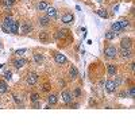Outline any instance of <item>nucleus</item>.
I'll return each mask as SVG.
<instances>
[{
    "mask_svg": "<svg viewBox=\"0 0 135 135\" xmlns=\"http://www.w3.org/2000/svg\"><path fill=\"white\" fill-rule=\"evenodd\" d=\"M118 49L115 46H112V45H109V46H107L105 49H104V55L107 58H109V60H112V58H115L116 55H118Z\"/></svg>",
    "mask_w": 135,
    "mask_h": 135,
    "instance_id": "f257e3e1",
    "label": "nucleus"
},
{
    "mask_svg": "<svg viewBox=\"0 0 135 135\" xmlns=\"http://www.w3.org/2000/svg\"><path fill=\"white\" fill-rule=\"evenodd\" d=\"M12 22H14V19L11 16H5L4 18V22H3V25H2V28H3L4 33H8V30H10V27L12 25Z\"/></svg>",
    "mask_w": 135,
    "mask_h": 135,
    "instance_id": "f03ea898",
    "label": "nucleus"
},
{
    "mask_svg": "<svg viewBox=\"0 0 135 135\" xmlns=\"http://www.w3.org/2000/svg\"><path fill=\"white\" fill-rule=\"evenodd\" d=\"M61 20H62V23H65V25H69V23L74 22V15H73V14H70V12H66V14H63V15H62Z\"/></svg>",
    "mask_w": 135,
    "mask_h": 135,
    "instance_id": "7ed1b4c3",
    "label": "nucleus"
},
{
    "mask_svg": "<svg viewBox=\"0 0 135 135\" xmlns=\"http://www.w3.org/2000/svg\"><path fill=\"white\" fill-rule=\"evenodd\" d=\"M54 60H55V62H57L58 65H63V63L68 62V58L63 54H61V53H55L54 54Z\"/></svg>",
    "mask_w": 135,
    "mask_h": 135,
    "instance_id": "20e7f679",
    "label": "nucleus"
},
{
    "mask_svg": "<svg viewBox=\"0 0 135 135\" xmlns=\"http://www.w3.org/2000/svg\"><path fill=\"white\" fill-rule=\"evenodd\" d=\"M26 81H27V84L28 85H35L37 84V81H38V74L37 73H28L27 74V78H26Z\"/></svg>",
    "mask_w": 135,
    "mask_h": 135,
    "instance_id": "39448f33",
    "label": "nucleus"
},
{
    "mask_svg": "<svg viewBox=\"0 0 135 135\" xmlns=\"http://www.w3.org/2000/svg\"><path fill=\"white\" fill-rule=\"evenodd\" d=\"M105 91L109 92V93H112L116 91V84L112 81V80H107L105 81Z\"/></svg>",
    "mask_w": 135,
    "mask_h": 135,
    "instance_id": "423d86ee",
    "label": "nucleus"
},
{
    "mask_svg": "<svg viewBox=\"0 0 135 135\" xmlns=\"http://www.w3.org/2000/svg\"><path fill=\"white\" fill-rule=\"evenodd\" d=\"M72 100H73L72 93L68 92V91L62 92V101H63V103H66V104H70V103H72Z\"/></svg>",
    "mask_w": 135,
    "mask_h": 135,
    "instance_id": "0eeeda50",
    "label": "nucleus"
},
{
    "mask_svg": "<svg viewBox=\"0 0 135 135\" xmlns=\"http://www.w3.org/2000/svg\"><path fill=\"white\" fill-rule=\"evenodd\" d=\"M19 27H20L19 22L14 20L12 25H11V27H10V30H8V33H11V34H19Z\"/></svg>",
    "mask_w": 135,
    "mask_h": 135,
    "instance_id": "6e6552de",
    "label": "nucleus"
},
{
    "mask_svg": "<svg viewBox=\"0 0 135 135\" xmlns=\"http://www.w3.org/2000/svg\"><path fill=\"white\" fill-rule=\"evenodd\" d=\"M132 45V39L131 38H123L120 41V47H123V49H130Z\"/></svg>",
    "mask_w": 135,
    "mask_h": 135,
    "instance_id": "1a4fd4ad",
    "label": "nucleus"
},
{
    "mask_svg": "<svg viewBox=\"0 0 135 135\" xmlns=\"http://www.w3.org/2000/svg\"><path fill=\"white\" fill-rule=\"evenodd\" d=\"M46 16L47 18H57V10L54 8V7H47L46 8Z\"/></svg>",
    "mask_w": 135,
    "mask_h": 135,
    "instance_id": "9d476101",
    "label": "nucleus"
},
{
    "mask_svg": "<svg viewBox=\"0 0 135 135\" xmlns=\"http://www.w3.org/2000/svg\"><path fill=\"white\" fill-rule=\"evenodd\" d=\"M27 63V61L26 60H23V58H16V60H14V66L16 68V69H20V68H23Z\"/></svg>",
    "mask_w": 135,
    "mask_h": 135,
    "instance_id": "9b49d317",
    "label": "nucleus"
},
{
    "mask_svg": "<svg viewBox=\"0 0 135 135\" xmlns=\"http://www.w3.org/2000/svg\"><path fill=\"white\" fill-rule=\"evenodd\" d=\"M118 54H120V57H122V58H130L132 53H131V50H130V49H123V47H122L120 51H118Z\"/></svg>",
    "mask_w": 135,
    "mask_h": 135,
    "instance_id": "f8f14e48",
    "label": "nucleus"
},
{
    "mask_svg": "<svg viewBox=\"0 0 135 135\" xmlns=\"http://www.w3.org/2000/svg\"><path fill=\"white\" fill-rule=\"evenodd\" d=\"M111 30H112L116 35H118L119 33H120V31H123V30H122V27H120V25H119V22H114V23H112V26H111Z\"/></svg>",
    "mask_w": 135,
    "mask_h": 135,
    "instance_id": "ddd939ff",
    "label": "nucleus"
},
{
    "mask_svg": "<svg viewBox=\"0 0 135 135\" xmlns=\"http://www.w3.org/2000/svg\"><path fill=\"white\" fill-rule=\"evenodd\" d=\"M38 20H39V25L43 26V27H46V26L50 25V18H47V16H41Z\"/></svg>",
    "mask_w": 135,
    "mask_h": 135,
    "instance_id": "4468645a",
    "label": "nucleus"
},
{
    "mask_svg": "<svg viewBox=\"0 0 135 135\" xmlns=\"http://www.w3.org/2000/svg\"><path fill=\"white\" fill-rule=\"evenodd\" d=\"M77 76H78V70H77V68L72 66V68L69 69V77L72 78V80H74V78H77Z\"/></svg>",
    "mask_w": 135,
    "mask_h": 135,
    "instance_id": "2eb2a0df",
    "label": "nucleus"
},
{
    "mask_svg": "<svg viewBox=\"0 0 135 135\" xmlns=\"http://www.w3.org/2000/svg\"><path fill=\"white\" fill-rule=\"evenodd\" d=\"M116 65H108L107 66V73L108 76H116Z\"/></svg>",
    "mask_w": 135,
    "mask_h": 135,
    "instance_id": "dca6fc26",
    "label": "nucleus"
},
{
    "mask_svg": "<svg viewBox=\"0 0 135 135\" xmlns=\"http://www.w3.org/2000/svg\"><path fill=\"white\" fill-rule=\"evenodd\" d=\"M31 30H33V27H31L30 23H23L22 25V33L23 34H28Z\"/></svg>",
    "mask_w": 135,
    "mask_h": 135,
    "instance_id": "f3484780",
    "label": "nucleus"
},
{
    "mask_svg": "<svg viewBox=\"0 0 135 135\" xmlns=\"http://www.w3.org/2000/svg\"><path fill=\"white\" fill-rule=\"evenodd\" d=\"M119 25H120L122 30H126L127 27L130 26V20H128V19H126V18H123V19H120V20H119Z\"/></svg>",
    "mask_w": 135,
    "mask_h": 135,
    "instance_id": "a211bd4d",
    "label": "nucleus"
},
{
    "mask_svg": "<svg viewBox=\"0 0 135 135\" xmlns=\"http://www.w3.org/2000/svg\"><path fill=\"white\" fill-rule=\"evenodd\" d=\"M66 35H68L66 30H58L57 34H55V38L57 39H63V38H66Z\"/></svg>",
    "mask_w": 135,
    "mask_h": 135,
    "instance_id": "6ab92c4d",
    "label": "nucleus"
},
{
    "mask_svg": "<svg viewBox=\"0 0 135 135\" xmlns=\"http://www.w3.org/2000/svg\"><path fill=\"white\" fill-rule=\"evenodd\" d=\"M34 61H35L37 65H41V63L43 62V55L39 54V53H35L34 54Z\"/></svg>",
    "mask_w": 135,
    "mask_h": 135,
    "instance_id": "aec40b11",
    "label": "nucleus"
},
{
    "mask_svg": "<svg viewBox=\"0 0 135 135\" xmlns=\"http://www.w3.org/2000/svg\"><path fill=\"white\" fill-rule=\"evenodd\" d=\"M104 37H105V39H107V41H112V39H114V38L116 37V34L114 33L112 30H109V31H105Z\"/></svg>",
    "mask_w": 135,
    "mask_h": 135,
    "instance_id": "412c9836",
    "label": "nucleus"
},
{
    "mask_svg": "<svg viewBox=\"0 0 135 135\" xmlns=\"http://www.w3.org/2000/svg\"><path fill=\"white\" fill-rule=\"evenodd\" d=\"M47 7H49V4H47L46 2H39L38 3V10L39 11H46Z\"/></svg>",
    "mask_w": 135,
    "mask_h": 135,
    "instance_id": "4be33fe9",
    "label": "nucleus"
},
{
    "mask_svg": "<svg viewBox=\"0 0 135 135\" xmlns=\"http://www.w3.org/2000/svg\"><path fill=\"white\" fill-rule=\"evenodd\" d=\"M96 14L99 15L100 18H103V19H107L108 18V12L105 10H99V11H96Z\"/></svg>",
    "mask_w": 135,
    "mask_h": 135,
    "instance_id": "5701e85b",
    "label": "nucleus"
},
{
    "mask_svg": "<svg viewBox=\"0 0 135 135\" xmlns=\"http://www.w3.org/2000/svg\"><path fill=\"white\" fill-rule=\"evenodd\" d=\"M57 96H55V95H50V96L49 97H47V103H49V104H55V103H57Z\"/></svg>",
    "mask_w": 135,
    "mask_h": 135,
    "instance_id": "b1692460",
    "label": "nucleus"
},
{
    "mask_svg": "<svg viewBox=\"0 0 135 135\" xmlns=\"http://www.w3.org/2000/svg\"><path fill=\"white\" fill-rule=\"evenodd\" d=\"M8 86H7V83L5 81H0V93H5Z\"/></svg>",
    "mask_w": 135,
    "mask_h": 135,
    "instance_id": "393cba45",
    "label": "nucleus"
},
{
    "mask_svg": "<svg viewBox=\"0 0 135 135\" xmlns=\"http://www.w3.org/2000/svg\"><path fill=\"white\" fill-rule=\"evenodd\" d=\"M30 99H31V101H38V100H39V95H38V93H33V95L30 96Z\"/></svg>",
    "mask_w": 135,
    "mask_h": 135,
    "instance_id": "a878e982",
    "label": "nucleus"
},
{
    "mask_svg": "<svg viewBox=\"0 0 135 135\" xmlns=\"http://www.w3.org/2000/svg\"><path fill=\"white\" fill-rule=\"evenodd\" d=\"M11 76H12V73L10 72V70H5L4 72V78L5 80H11Z\"/></svg>",
    "mask_w": 135,
    "mask_h": 135,
    "instance_id": "bb28decb",
    "label": "nucleus"
},
{
    "mask_svg": "<svg viewBox=\"0 0 135 135\" xmlns=\"http://www.w3.org/2000/svg\"><path fill=\"white\" fill-rule=\"evenodd\" d=\"M2 4L5 7V8H10V7L12 5V3H10L8 0H2Z\"/></svg>",
    "mask_w": 135,
    "mask_h": 135,
    "instance_id": "cd10ccee",
    "label": "nucleus"
},
{
    "mask_svg": "<svg viewBox=\"0 0 135 135\" xmlns=\"http://www.w3.org/2000/svg\"><path fill=\"white\" fill-rule=\"evenodd\" d=\"M127 95H128L130 97H134V96H135V88H134V86H131L130 91H128V93H127Z\"/></svg>",
    "mask_w": 135,
    "mask_h": 135,
    "instance_id": "c85d7f7f",
    "label": "nucleus"
},
{
    "mask_svg": "<svg viewBox=\"0 0 135 135\" xmlns=\"http://www.w3.org/2000/svg\"><path fill=\"white\" fill-rule=\"evenodd\" d=\"M26 51H27V49H19V50L15 51V54L16 55H23V53H26Z\"/></svg>",
    "mask_w": 135,
    "mask_h": 135,
    "instance_id": "c756f323",
    "label": "nucleus"
},
{
    "mask_svg": "<svg viewBox=\"0 0 135 135\" xmlns=\"http://www.w3.org/2000/svg\"><path fill=\"white\" fill-rule=\"evenodd\" d=\"M39 39H41V41H43V42H46V41H47V35H46V33H42L41 35H39Z\"/></svg>",
    "mask_w": 135,
    "mask_h": 135,
    "instance_id": "7c9ffc66",
    "label": "nucleus"
},
{
    "mask_svg": "<svg viewBox=\"0 0 135 135\" xmlns=\"http://www.w3.org/2000/svg\"><path fill=\"white\" fill-rule=\"evenodd\" d=\"M72 96H76V97H78V96H81V91L80 89H74V92H73V95H72Z\"/></svg>",
    "mask_w": 135,
    "mask_h": 135,
    "instance_id": "2f4dec72",
    "label": "nucleus"
},
{
    "mask_svg": "<svg viewBox=\"0 0 135 135\" xmlns=\"http://www.w3.org/2000/svg\"><path fill=\"white\" fill-rule=\"evenodd\" d=\"M39 107H41V103H39V100H38V101H34L33 108H39Z\"/></svg>",
    "mask_w": 135,
    "mask_h": 135,
    "instance_id": "473e14b6",
    "label": "nucleus"
},
{
    "mask_svg": "<svg viewBox=\"0 0 135 135\" xmlns=\"http://www.w3.org/2000/svg\"><path fill=\"white\" fill-rule=\"evenodd\" d=\"M49 89H50V85H49V84H45V85H43V91H45V92H47Z\"/></svg>",
    "mask_w": 135,
    "mask_h": 135,
    "instance_id": "72a5a7b5",
    "label": "nucleus"
},
{
    "mask_svg": "<svg viewBox=\"0 0 135 135\" xmlns=\"http://www.w3.org/2000/svg\"><path fill=\"white\" fill-rule=\"evenodd\" d=\"M70 107H72V108H77L78 107V103H73V104H70Z\"/></svg>",
    "mask_w": 135,
    "mask_h": 135,
    "instance_id": "f704fd0d",
    "label": "nucleus"
},
{
    "mask_svg": "<svg viewBox=\"0 0 135 135\" xmlns=\"http://www.w3.org/2000/svg\"><path fill=\"white\" fill-rule=\"evenodd\" d=\"M119 96H120V97H126V96H127V92H122Z\"/></svg>",
    "mask_w": 135,
    "mask_h": 135,
    "instance_id": "c9c22d12",
    "label": "nucleus"
},
{
    "mask_svg": "<svg viewBox=\"0 0 135 135\" xmlns=\"http://www.w3.org/2000/svg\"><path fill=\"white\" fill-rule=\"evenodd\" d=\"M118 10H119V7H118V5H115V7H114V12L116 14V12H118Z\"/></svg>",
    "mask_w": 135,
    "mask_h": 135,
    "instance_id": "e433bc0d",
    "label": "nucleus"
},
{
    "mask_svg": "<svg viewBox=\"0 0 135 135\" xmlns=\"http://www.w3.org/2000/svg\"><path fill=\"white\" fill-rule=\"evenodd\" d=\"M14 99H15V101H16V103H20V99H18V96H14Z\"/></svg>",
    "mask_w": 135,
    "mask_h": 135,
    "instance_id": "4c0bfd02",
    "label": "nucleus"
},
{
    "mask_svg": "<svg viewBox=\"0 0 135 135\" xmlns=\"http://www.w3.org/2000/svg\"><path fill=\"white\" fill-rule=\"evenodd\" d=\"M8 2H10V3H12V4H14V3H15V0H8Z\"/></svg>",
    "mask_w": 135,
    "mask_h": 135,
    "instance_id": "58836bf2",
    "label": "nucleus"
},
{
    "mask_svg": "<svg viewBox=\"0 0 135 135\" xmlns=\"http://www.w3.org/2000/svg\"><path fill=\"white\" fill-rule=\"evenodd\" d=\"M0 49H2V43H0Z\"/></svg>",
    "mask_w": 135,
    "mask_h": 135,
    "instance_id": "ea45409f",
    "label": "nucleus"
},
{
    "mask_svg": "<svg viewBox=\"0 0 135 135\" xmlns=\"http://www.w3.org/2000/svg\"><path fill=\"white\" fill-rule=\"evenodd\" d=\"M97 2H101V0H97Z\"/></svg>",
    "mask_w": 135,
    "mask_h": 135,
    "instance_id": "a19ab883",
    "label": "nucleus"
}]
</instances>
